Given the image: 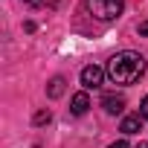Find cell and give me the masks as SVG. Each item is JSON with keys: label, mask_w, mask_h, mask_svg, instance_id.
Returning <instances> with one entry per match:
<instances>
[{"label": "cell", "mask_w": 148, "mask_h": 148, "mask_svg": "<svg viewBox=\"0 0 148 148\" xmlns=\"http://www.w3.org/2000/svg\"><path fill=\"white\" fill-rule=\"evenodd\" d=\"M145 67H148V64H145V58H142L139 52L122 49V52H116V55L108 61L105 73H108V79H110L113 84H134V82L142 79Z\"/></svg>", "instance_id": "1"}, {"label": "cell", "mask_w": 148, "mask_h": 148, "mask_svg": "<svg viewBox=\"0 0 148 148\" xmlns=\"http://www.w3.org/2000/svg\"><path fill=\"white\" fill-rule=\"evenodd\" d=\"M84 6L96 21H116L125 9V0H84Z\"/></svg>", "instance_id": "2"}, {"label": "cell", "mask_w": 148, "mask_h": 148, "mask_svg": "<svg viewBox=\"0 0 148 148\" xmlns=\"http://www.w3.org/2000/svg\"><path fill=\"white\" fill-rule=\"evenodd\" d=\"M105 76H108V73H105L102 67H96V64H87V67L82 70V84H84V90H96V87H102Z\"/></svg>", "instance_id": "3"}, {"label": "cell", "mask_w": 148, "mask_h": 148, "mask_svg": "<svg viewBox=\"0 0 148 148\" xmlns=\"http://www.w3.org/2000/svg\"><path fill=\"white\" fill-rule=\"evenodd\" d=\"M102 108H105V113L119 116V113L125 110V96H122V93H105V96H102Z\"/></svg>", "instance_id": "4"}, {"label": "cell", "mask_w": 148, "mask_h": 148, "mask_svg": "<svg viewBox=\"0 0 148 148\" xmlns=\"http://www.w3.org/2000/svg\"><path fill=\"white\" fill-rule=\"evenodd\" d=\"M87 108H90V96H87V90H82V93H76V96L70 99V113H73V116H84Z\"/></svg>", "instance_id": "5"}, {"label": "cell", "mask_w": 148, "mask_h": 148, "mask_svg": "<svg viewBox=\"0 0 148 148\" xmlns=\"http://www.w3.org/2000/svg\"><path fill=\"white\" fill-rule=\"evenodd\" d=\"M139 128H142V116H139V113H131V116H125V119H122V125H119V131H122L125 136H131V134H139Z\"/></svg>", "instance_id": "6"}, {"label": "cell", "mask_w": 148, "mask_h": 148, "mask_svg": "<svg viewBox=\"0 0 148 148\" xmlns=\"http://www.w3.org/2000/svg\"><path fill=\"white\" fill-rule=\"evenodd\" d=\"M64 84H67V82H64L61 76H55V79L49 82V87H47V96H49V99H58V96L64 93Z\"/></svg>", "instance_id": "7"}, {"label": "cell", "mask_w": 148, "mask_h": 148, "mask_svg": "<svg viewBox=\"0 0 148 148\" xmlns=\"http://www.w3.org/2000/svg\"><path fill=\"white\" fill-rule=\"evenodd\" d=\"M52 116H49V110H41V113H35V125H44V122H49Z\"/></svg>", "instance_id": "8"}, {"label": "cell", "mask_w": 148, "mask_h": 148, "mask_svg": "<svg viewBox=\"0 0 148 148\" xmlns=\"http://www.w3.org/2000/svg\"><path fill=\"white\" fill-rule=\"evenodd\" d=\"M139 116H142V119H148V96H145V99H142V105H139Z\"/></svg>", "instance_id": "9"}, {"label": "cell", "mask_w": 148, "mask_h": 148, "mask_svg": "<svg viewBox=\"0 0 148 148\" xmlns=\"http://www.w3.org/2000/svg\"><path fill=\"white\" fill-rule=\"evenodd\" d=\"M139 35H142V38H148V21H142V23H139Z\"/></svg>", "instance_id": "10"}, {"label": "cell", "mask_w": 148, "mask_h": 148, "mask_svg": "<svg viewBox=\"0 0 148 148\" xmlns=\"http://www.w3.org/2000/svg\"><path fill=\"white\" fill-rule=\"evenodd\" d=\"M108 148H128V142H125V139H116V142H113V145H108Z\"/></svg>", "instance_id": "11"}, {"label": "cell", "mask_w": 148, "mask_h": 148, "mask_svg": "<svg viewBox=\"0 0 148 148\" xmlns=\"http://www.w3.org/2000/svg\"><path fill=\"white\" fill-rule=\"evenodd\" d=\"M134 148H148V142H139V145H134Z\"/></svg>", "instance_id": "12"}, {"label": "cell", "mask_w": 148, "mask_h": 148, "mask_svg": "<svg viewBox=\"0 0 148 148\" xmlns=\"http://www.w3.org/2000/svg\"><path fill=\"white\" fill-rule=\"evenodd\" d=\"M26 3H29V0H26Z\"/></svg>", "instance_id": "13"}]
</instances>
